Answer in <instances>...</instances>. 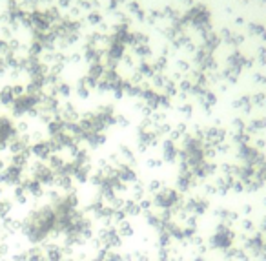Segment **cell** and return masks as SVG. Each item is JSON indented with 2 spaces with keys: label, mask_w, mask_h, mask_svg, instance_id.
<instances>
[{
  "label": "cell",
  "mask_w": 266,
  "mask_h": 261,
  "mask_svg": "<svg viewBox=\"0 0 266 261\" xmlns=\"http://www.w3.org/2000/svg\"><path fill=\"white\" fill-rule=\"evenodd\" d=\"M11 212V205L7 201H0V219H7Z\"/></svg>",
  "instance_id": "obj_1"
}]
</instances>
